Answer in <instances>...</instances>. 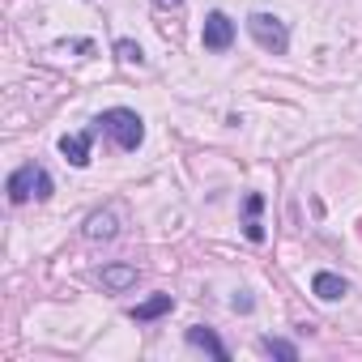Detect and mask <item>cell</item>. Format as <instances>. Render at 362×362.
Returning <instances> with one entry per match:
<instances>
[{"label":"cell","mask_w":362,"mask_h":362,"mask_svg":"<svg viewBox=\"0 0 362 362\" xmlns=\"http://www.w3.org/2000/svg\"><path fill=\"white\" fill-rule=\"evenodd\" d=\"M119 149H141V141H145V124H141V115L136 111H128V107H111V111H103L98 119H94Z\"/></svg>","instance_id":"cell-1"},{"label":"cell","mask_w":362,"mask_h":362,"mask_svg":"<svg viewBox=\"0 0 362 362\" xmlns=\"http://www.w3.org/2000/svg\"><path fill=\"white\" fill-rule=\"evenodd\" d=\"M56 188H52V175L39 166V162H26L9 175V201L13 205H26V201H47Z\"/></svg>","instance_id":"cell-2"},{"label":"cell","mask_w":362,"mask_h":362,"mask_svg":"<svg viewBox=\"0 0 362 362\" xmlns=\"http://www.w3.org/2000/svg\"><path fill=\"white\" fill-rule=\"evenodd\" d=\"M247 35H252L264 52H273V56H286V52H290V26H286L281 18H273V13H252V18H247Z\"/></svg>","instance_id":"cell-3"},{"label":"cell","mask_w":362,"mask_h":362,"mask_svg":"<svg viewBox=\"0 0 362 362\" xmlns=\"http://www.w3.org/2000/svg\"><path fill=\"white\" fill-rule=\"evenodd\" d=\"M201 43H205V52H226L235 43V22L222 9H214L205 18V26H201Z\"/></svg>","instance_id":"cell-4"},{"label":"cell","mask_w":362,"mask_h":362,"mask_svg":"<svg viewBox=\"0 0 362 362\" xmlns=\"http://www.w3.org/2000/svg\"><path fill=\"white\" fill-rule=\"evenodd\" d=\"M81 235H86L90 243H111V239L119 235V214H115V209H94V214L86 218Z\"/></svg>","instance_id":"cell-5"},{"label":"cell","mask_w":362,"mask_h":362,"mask_svg":"<svg viewBox=\"0 0 362 362\" xmlns=\"http://www.w3.org/2000/svg\"><path fill=\"white\" fill-rule=\"evenodd\" d=\"M345 277L341 273H328V269H320L315 277H311V294L320 298V303H337V298H345Z\"/></svg>","instance_id":"cell-6"},{"label":"cell","mask_w":362,"mask_h":362,"mask_svg":"<svg viewBox=\"0 0 362 362\" xmlns=\"http://www.w3.org/2000/svg\"><path fill=\"white\" fill-rule=\"evenodd\" d=\"M90 136L94 132H69V136H60V153H64L69 166H90Z\"/></svg>","instance_id":"cell-7"},{"label":"cell","mask_w":362,"mask_h":362,"mask_svg":"<svg viewBox=\"0 0 362 362\" xmlns=\"http://www.w3.org/2000/svg\"><path fill=\"white\" fill-rule=\"evenodd\" d=\"M188 345H197V349H205V354H214V358H230V349H226V341L214 332V328H205V324H192L188 328Z\"/></svg>","instance_id":"cell-8"},{"label":"cell","mask_w":362,"mask_h":362,"mask_svg":"<svg viewBox=\"0 0 362 362\" xmlns=\"http://www.w3.org/2000/svg\"><path fill=\"white\" fill-rule=\"evenodd\" d=\"M98 277H103V286H107L111 294H124V290L136 286V269H132V264H107Z\"/></svg>","instance_id":"cell-9"},{"label":"cell","mask_w":362,"mask_h":362,"mask_svg":"<svg viewBox=\"0 0 362 362\" xmlns=\"http://www.w3.org/2000/svg\"><path fill=\"white\" fill-rule=\"evenodd\" d=\"M166 311H175V298H170V294H153V298H145V303L132 307V320H136V324H149V320H158V315H166Z\"/></svg>","instance_id":"cell-10"},{"label":"cell","mask_w":362,"mask_h":362,"mask_svg":"<svg viewBox=\"0 0 362 362\" xmlns=\"http://www.w3.org/2000/svg\"><path fill=\"white\" fill-rule=\"evenodd\" d=\"M260 354L294 362V358H298V345H294V341H281V337H260Z\"/></svg>","instance_id":"cell-11"},{"label":"cell","mask_w":362,"mask_h":362,"mask_svg":"<svg viewBox=\"0 0 362 362\" xmlns=\"http://www.w3.org/2000/svg\"><path fill=\"white\" fill-rule=\"evenodd\" d=\"M115 56H119L124 64H145V52H141L132 39H119V43H115Z\"/></svg>","instance_id":"cell-12"},{"label":"cell","mask_w":362,"mask_h":362,"mask_svg":"<svg viewBox=\"0 0 362 362\" xmlns=\"http://www.w3.org/2000/svg\"><path fill=\"white\" fill-rule=\"evenodd\" d=\"M260 209H264V197H260V192H247V201H243V214H247V218H260Z\"/></svg>","instance_id":"cell-13"},{"label":"cell","mask_w":362,"mask_h":362,"mask_svg":"<svg viewBox=\"0 0 362 362\" xmlns=\"http://www.w3.org/2000/svg\"><path fill=\"white\" fill-rule=\"evenodd\" d=\"M243 235H247L252 243H264V226H260V218H247V222H243Z\"/></svg>","instance_id":"cell-14"},{"label":"cell","mask_w":362,"mask_h":362,"mask_svg":"<svg viewBox=\"0 0 362 362\" xmlns=\"http://www.w3.org/2000/svg\"><path fill=\"white\" fill-rule=\"evenodd\" d=\"M230 307H235V311H243V315H247V311H252V307H256V298H252V294H235V298H230Z\"/></svg>","instance_id":"cell-15"},{"label":"cell","mask_w":362,"mask_h":362,"mask_svg":"<svg viewBox=\"0 0 362 362\" xmlns=\"http://www.w3.org/2000/svg\"><path fill=\"white\" fill-rule=\"evenodd\" d=\"M153 5H158V9H179L184 0H153Z\"/></svg>","instance_id":"cell-16"}]
</instances>
